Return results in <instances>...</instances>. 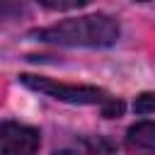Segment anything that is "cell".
Returning a JSON list of instances; mask_svg holds the SVG:
<instances>
[{"label": "cell", "mask_w": 155, "mask_h": 155, "mask_svg": "<svg viewBox=\"0 0 155 155\" xmlns=\"http://www.w3.org/2000/svg\"><path fill=\"white\" fill-rule=\"evenodd\" d=\"M119 22L111 15H85L31 31L39 41L58 46H111L119 39Z\"/></svg>", "instance_id": "6da1fadb"}, {"label": "cell", "mask_w": 155, "mask_h": 155, "mask_svg": "<svg viewBox=\"0 0 155 155\" xmlns=\"http://www.w3.org/2000/svg\"><path fill=\"white\" fill-rule=\"evenodd\" d=\"M19 82L34 92H41L46 97H53V99L68 102V104H97L104 99V92L92 85H68V82H58L53 78H41V75H29V73H22Z\"/></svg>", "instance_id": "7a4b0ae2"}, {"label": "cell", "mask_w": 155, "mask_h": 155, "mask_svg": "<svg viewBox=\"0 0 155 155\" xmlns=\"http://www.w3.org/2000/svg\"><path fill=\"white\" fill-rule=\"evenodd\" d=\"M41 136L34 126L19 121L0 124V155H34L39 150Z\"/></svg>", "instance_id": "3957f363"}, {"label": "cell", "mask_w": 155, "mask_h": 155, "mask_svg": "<svg viewBox=\"0 0 155 155\" xmlns=\"http://www.w3.org/2000/svg\"><path fill=\"white\" fill-rule=\"evenodd\" d=\"M126 145L133 153L153 155V150H155V124L153 121H140V124L131 126L128 136H126Z\"/></svg>", "instance_id": "277c9868"}, {"label": "cell", "mask_w": 155, "mask_h": 155, "mask_svg": "<svg viewBox=\"0 0 155 155\" xmlns=\"http://www.w3.org/2000/svg\"><path fill=\"white\" fill-rule=\"evenodd\" d=\"M153 109H155V97H153V92H145V94H140V97L136 99V111H138V114H153Z\"/></svg>", "instance_id": "5b68a950"}, {"label": "cell", "mask_w": 155, "mask_h": 155, "mask_svg": "<svg viewBox=\"0 0 155 155\" xmlns=\"http://www.w3.org/2000/svg\"><path fill=\"white\" fill-rule=\"evenodd\" d=\"M87 0H70V2H51V0H41L44 7L48 10H73V7H82Z\"/></svg>", "instance_id": "8992f818"}, {"label": "cell", "mask_w": 155, "mask_h": 155, "mask_svg": "<svg viewBox=\"0 0 155 155\" xmlns=\"http://www.w3.org/2000/svg\"><path fill=\"white\" fill-rule=\"evenodd\" d=\"M121 111H124V104H121V102H109V104L104 107V116H109V119H111V116H119Z\"/></svg>", "instance_id": "52a82bcc"}, {"label": "cell", "mask_w": 155, "mask_h": 155, "mask_svg": "<svg viewBox=\"0 0 155 155\" xmlns=\"http://www.w3.org/2000/svg\"><path fill=\"white\" fill-rule=\"evenodd\" d=\"M58 155H75V153H68V150H65V153H58Z\"/></svg>", "instance_id": "ba28073f"}]
</instances>
